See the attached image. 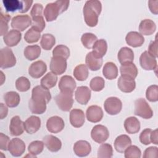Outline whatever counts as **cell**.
<instances>
[{"instance_id":"24","label":"cell","mask_w":158,"mask_h":158,"mask_svg":"<svg viewBox=\"0 0 158 158\" xmlns=\"http://www.w3.org/2000/svg\"><path fill=\"white\" fill-rule=\"evenodd\" d=\"M127 44L133 47L138 48L141 46L144 42V36L137 31H130L125 37Z\"/></svg>"},{"instance_id":"39","label":"cell","mask_w":158,"mask_h":158,"mask_svg":"<svg viewBox=\"0 0 158 158\" xmlns=\"http://www.w3.org/2000/svg\"><path fill=\"white\" fill-rule=\"evenodd\" d=\"M56 44L55 37L49 33L43 34L40 41V45L41 48L46 51L51 49Z\"/></svg>"},{"instance_id":"34","label":"cell","mask_w":158,"mask_h":158,"mask_svg":"<svg viewBox=\"0 0 158 158\" xmlns=\"http://www.w3.org/2000/svg\"><path fill=\"white\" fill-rule=\"evenodd\" d=\"M4 100L9 107H17L20 101V97L18 93L15 91H8L4 95Z\"/></svg>"},{"instance_id":"17","label":"cell","mask_w":158,"mask_h":158,"mask_svg":"<svg viewBox=\"0 0 158 158\" xmlns=\"http://www.w3.org/2000/svg\"><path fill=\"white\" fill-rule=\"evenodd\" d=\"M25 130L24 122L18 115L14 116L10 122L9 132L13 136L21 135Z\"/></svg>"},{"instance_id":"27","label":"cell","mask_w":158,"mask_h":158,"mask_svg":"<svg viewBox=\"0 0 158 158\" xmlns=\"http://www.w3.org/2000/svg\"><path fill=\"white\" fill-rule=\"evenodd\" d=\"M131 144L130 138L127 135L118 136L114 141V148L119 153H123L125 149Z\"/></svg>"},{"instance_id":"51","label":"cell","mask_w":158,"mask_h":158,"mask_svg":"<svg viewBox=\"0 0 158 158\" xmlns=\"http://www.w3.org/2000/svg\"><path fill=\"white\" fill-rule=\"evenodd\" d=\"M152 130L151 128H146L143 130L139 135V141L140 142L144 145H148L151 144L150 135Z\"/></svg>"},{"instance_id":"54","label":"cell","mask_w":158,"mask_h":158,"mask_svg":"<svg viewBox=\"0 0 158 158\" xmlns=\"http://www.w3.org/2000/svg\"><path fill=\"white\" fill-rule=\"evenodd\" d=\"M43 11H44L43 5L40 3H35L30 11L31 17L43 15Z\"/></svg>"},{"instance_id":"2","label":"cell","mask_w":158,"mask_h":158,"mask_svg":"<svg viewBox=\"0 0 158 158\" xmlns=\"http://www.w3.org/2000/svg\"><path fill=\"white\" fill-rule=\"evenodd\" d=\"M51 99V94L49 89L37 85L32 89L31 98L28 103L36 108L46 109V104Z\"/></svg>"},{"instance_id":"28","label":"cell","mask_w":158,"mask_h":158,"mask_svg":"<svg viewBox=\"0 0 158 158\" xmlns=\"http://www.w3.org/2000/svg\"><path fill=\"white\" fill-rule=\"evenodd\" d=\"M124 128L129 134H135L138 133L141 127L140 122L135 117H130L124 121Z\"/></svg>"},{"instance_id":"55","label":"cell","mask_w":158,"mask_h":158,"mask_svg":"<svg viewBox=\"0 0 158 158\" xmlns=\"http://www.w3.org/2000/svg\"><path fill=\"white\" fill-rule=\"evenodd\" d=\"M148 52L154 57H157V40L152 41L149 44Z\"/></svg>"},{"instance_id":"37","label":"cell","mask_w":158,"mask_h":158,"mask_svg":"<svg viewBox=\"0 0 158 158\" xmlns=\"http://www.w3.org/2000/svg\"><path fill=\"white\" fill-rule=\"evenodd\" d=\"M57 79V75L52 72H48L41 79L40 83L43 87L47 89H50L56 86Z\"/></svg>"},{"instance_id":"38","label":"cell","mask_w":158,"mask_h":158,"mask_svg":"<svg viewBox=\"0 0 158 158\" xmlns=\"http://www.w3.org/2000/svg\"><path fill=\"white\" fill-rule=\"evenodd\" d=\"M2 3L6 12H14L18 10L20 12L22 9V0H3Z\"/></svg>"},{"instance_id":"3","label":"cell","mask_w":158,"mask_h":158,"mask_svg":"<svg viewBox=\"0 0 158 158\" xmlns=\"http://www.w3.org/2000/svg\"><path fill=\"white\" fill-rule=\"evenodd\" d=\"M70 1H56L46 4L43 14L47 22H52L55 20L59 15L65 12L69 7Z\"/></svg>"},{"instance_id":"50","label":"cell","mask_w":158,"mask_h":158,"mask_svg":"<svg viewBox=\"0 0 158 158\" xmlns=\"http://www.w3.org/2000/svg\"><path fill=\"white\" fill-rule=\"evenodd\" d=\"M1 15V36H4L6 34H7L9 26H8V22L10 20V15L9 14H6L2 12V11H1L0 13Z\"/></svg>"},{"instance_id":"47","label":"cell","mask_w":158,"mask_h":158,"mask_svg":"<svg viewBox=\"0 0 158 158\" xmlns=\"http://www.w3.org/2000/svg\"><path fill=\"white\" fill-rule=\"evenodd\" d=\"M30 86V82L27 77H20L15 81L16 89L20 92L27 91L29 90Z\"/></svg>"},{"instance_id":"36","label":"cell","mask_w":158,"mask_h":158,"mask_svg":"<svg viewBox=\"0 0 158 158\" xmlns=\"http://www.w3.org/2000/svg\"><path fill=\"white\" fill-rule=\"evenodd\" d=\"M89 75L88 67L83 64L77 65L73 70V76L78 81H85Z\"/></svg>"},{"instance_id":"26","label":"cell","mask_w":158,"mask_h":158,"mask_svg":"<svg viewBox=\"0 0 158 158\" xmlns=\"http://www.w3.org/2000/svg\"><path fill=\"white\" fill-rule=\"evenodd\" d=\"M120 72L122 77H125L134 80L138 74V69L135 64L133 62L121 64Z\"/></svg>"},{"instance_id":"56","label":"cell","mask_w":158,"mask_h":158,"mask_svg":"<svg viewBox=\"0 0 158 158\" xmlns=\"http://www.w3.org/2000/svg\"><path fill=\"white\" fill-rule=\"evenodd\" d=\"M148 6L152 14L155 15L158 14V1H149Z\"/></svg>"},{"instance_id":"22","label":"cell","mask_w":158,"mask_h":158,"mask_svg":"<svg viewBox=\"0 0 158 158\" xmlns=\"http://www.w3.org/2000/svg\"><path fill=\"white\" fill-rule=\"evenodd\" d=\"M24 127L27 133L33 134L40 130L41 119L37 116L31 115L24 122Z\"/></svg>"},{"instance_id":"29","label":"cell","mask_w":158,"mask_h":158,"mask_svg":"<svg viewBox=\"0 0 158 158\" xmlns=\"http://www.w3.org/2000/svg\"><path fill=\"white\" fill-rule=\"evenodd\" d=\"M102 59L95 57L92 52H89L85 58L86 65L92 71H97L99 70L102 65Z\"/></svg>"},{"instance_id":"35","label":"cell","mask_w":158,"mask_h":158,"mask_svg":"<svg viewBox=\"0 0 158 158\" xmlns=\"http://www.w3.org/2000/svg\"><path fill=\"white\" fill-rule=\"evenodd\" d=\"M41 52V49L38 45L27 46L23 51L25 57L28 60H33L38 59Z\"/></svg>"},{"instance_id":"15","label":"cell","mask_w":158,"mask_h":158,"mask_svg":"<svg viewBox=\"0 0 158 158\" xmlns=\"http://www.w3.org/2000/svg\"><path fill=\"white\" fill-rule=\"evenodd\" d=\"M104 114L102 108L97 105H92L88 107L86 112L87 120L92 123H98L100 122Z\"/></svg>"},{"instance_id":"1","label":"cell","mask_w":158,"mask_h":158,"mask_svg":"<svg viewBox=\"0 0 158 158\" xmlns=\"http://www.w3.org/2000/svg\"><path fill=\"white\" fill-rule=\"evenodd\" d=\"M101 10L102 4L99 1L89 0L86 1L83 9V14L85 22L88 26L90 27L96 26Z\"/></svg>"},{"instance_id":"40","label":"cell","mask_w":158,"mask_h":158,"mask_svg":"<svg viewBox=\"0 0 158 158\" xmlns=\"http://www.w3.org/2000/svg\"><path fill=\"white\" fill-rule=\"evenodd\" d=\"M113 156L112 146L109 143L102 144L98 149L97 156L99 158H110Z\"/></svg>"},{"instance_id":"45","label":"cell","mask_w":158,"mask_h":158,"mask_svg":"<svg viewBox=\"0 0 158 158\" xmlns=\"http://www.w3.org/2000/svg\"><path fill=\"white\" fill-rule=\"evenodd\" d=\"M105 86V80L101 77H95L93 78L89 82L90 88L96 92L102 90Z\"/></svg>"},{"instance_id":"57","label":"cell","mask_w":158,"mask_h":158,"mask_svg":"<svg viewBox=\"0 0 158 158\" xmlns=\"http://www.w3.org/2000/svg\"><path fill=\"white\" fill-rule=\"evenodd\" d=\"M22 9L20 13H26L28 11L30 8L31 7V6L33 4V1L30 0H22Z\"/></svg>"},{"instance_id":"30","label":"cell","mask_w":158,"mask_h":158,"mask_svg":"<svg viewBox=\"0 0 158 158\" xmlns=\"http://www.w3.org/2000/svg\"><path fill=\"white\" fill-rule=\"evenodd\" d=\"M156 30L155 22L151 19L143 20L139 25V31L142 35H152Z\"/></svg>"},{"instance_id":"16","label":"cell","mask_w":158,"mask_h":158,"mask_svg":"<svg viewBox=\"0 0 158 158\" xmlns=\"http://www.w3.org/2000/svg\"><path fill=\"white\" fill-rule=\"evenodd\" d=\"M76 82L74 78L70 75L62 76L59 82V88L61 92L73 93L76 88Z\"/></svg>"},{"instance_id":"31","label":"cell","mask_w":158,"mask_h":158,"mask_svg":"<svg viewBox=\"0 0 158 158\" xmlns=\"http://www.w3.org/2000/svg\"><path fill=\"white\" fill-rule=\"evenodd\" d=\"M117 59L121 64L133 62L134 60V52L131 48L122 47L118 52Z\"/></svg>"},{"instance_id":"7","label":"cell","mask_w":158,"mask_h":158,"mask_svg":"<svg viewBox=\"0 0 158 158\" xmlns=\"http://www.w3.org/2000/svg\"><path fill=\"white\" fill-rule=\"evenodd\" d=\"M104 107L108 114L115 115L120 112L122 108V102L117 97H109L105 100Z\"/></svg>"},{"instance_id":"46","label":"cell","mask_w":158,"mask_h":158,"mask_svg":"<svg viewBox=\"0 0 158 158\" xmlns=\"http://www.w3.org/2000/svg\"><path fill=\"white\" fill-rule=\"evenodd\" d=\"M31 26V28L38 31L39 32H42L46 26L43 15H37L32 17Z\"/></svg>"},{"instance_id":"8","label":"cell","mask_w":158,"mask_h":158,"mask_svg":"<svg viewBox=\"0 0 158 158\" xmlns=\"http://www.w3.org/2000/svg\"><path fill=\"white\" fill-rule=\"evenodd\" d=\"M92 139L99 144L104 143L109 136V131L106 127L102 125H96L91 130Z\"/></svg>"},{"instance_id":"33","label":"cell","mask_w":158,"mask_h":158,"mask_svg":"<svg viewBox=\"0 0 158 158\" xmlns=\"http://www.w3.org/2000/svg\"><path fill=\"white\" fill-rule=\"evenodd\" d=\"M102 75L108 80H114L118 76V68L112 62H106L102 69Z\"/></svg>"},{"instance_id":"6","label":"cell","mask_w":158,"mask_h":158,"mask_svg":"<svg viewBox=\"0 0 158 158\" xmlns=\"http://www.w3.org/2000/svg\"><path fill=\"white\" fill-rule=\"evenodd\" d=\"M17 60L12 49L4 47L0 51V67L1 69L10 68L16 64Z\"/></svg>"},{"instance_id":"42","label":"cell","mask_w":158,"mask_h":158,"mask_svg":"<svg viewBox=\"0 0 158 158\" xmlns=\"http://www.w3.org/2000/svg\"><path fill=\"white\" fill-rule=\"evenodd\" d=\"M44 143L43 141L36 140L30 143L28 146V151L30 154L36 156L42 152L44 149Z\"/></svg>"},{"instance_id":"48","label":"cell","mask_w":158,"mask_h":158,"mask_svg":"<svg viewBox=\"0 0 158 158\" xmlns=\"http://www.w3.org/2000/svg\"><path fill=\"white\" fill-rule=\"evenodd\" d=\"M125 158H139L141 156L140 149L135 145H130L124 151Z\"/></svg>"},{"instance_id":"12","label":"cell","mask_w":158,"mask_h":158,"mask_svg":"<svg viewBox=\"0 0 158 158\" xmlns=\"http://www.w3.org/2000/svg\"><path fill=\"white\" fill-rule=\"evenodd\" d=\"M8 151L14 157L21 156L25 151V144L19 138L12 139L9 144Z\"/></svg>"},{"instance_id":"58","label":"cell","mask_w":158,"mask_h":158,"mask_svg":"<svg viewBox=\"0 0 158 158\" xmlns=\"http://www.w3.org/2000/svg\"><path fill=\"white\" fill-rule=\"evenodd\" d=\"M158 131L157 129H156L154 130H152L150 135V139L151 143H152L154 144H158Z\"/></svg>"},{"instance_id":"52","label":"cell","mask_w":158,"mask_h":158,"mask_svg":"<svg viewBox=\"0 0 158 158\" xmlns=\"http://www.w3.org/2000/svg\"><path fill=\"white\" fill-rule=\"evenodd\" d=\"M158 156V148L156 146H151L146 148L143 154L144 158L154 157L156 158Z\"/></svg>"},{"instance_id":"19","label":"cell","mask_w":158,"mask_h":158,"mask_svg":"<svg viewBox=\"0 0 158 158\" xmlns=\"http://www.w3.org/2000/svg\"><path fill=\"white\" fill-rule=\"evenodd\" d=\"M85 121L84 112L80 109H73L70 112V122L75 128L82 127Z\"/></svg>"},{"instance_id":"44","label":"cell","mask_w":158,"mask_h":158,"mask_svg":"<svg viewBox=\"0 0 158 158\" xmlns=\"http://www.w3.org/2000/svg\"><path fill=\"white\" fill-rule=\"evenodd\" d=\"M52 56H58L67 59L70 56L69 48L63 44L56 46L52 51Z\"/></svg>"},{"instance_id":"43","label":"cell","mask_w":158,"mask_h":158,"mask_svg":"<svg viewBox=\"0 0 158 158\" xmlns=\"http://www.w3.org/2000/svg\"><path fill=\"white\" fill-rule=\"evenodd\" d=\"M40 37H41L40 32H39L38 31L31 27L25 33L24 35V40L27 43L31 44V43H35L38 42Z\"/></svg>"},{"instance_id":"41","label":"cell","mask_w":158,"mask_h":158,"mask_svg":"<svg viewBox=\"0 0 158 158\" xmlns=\"http://www.w3.org/2000/svg\"><path fill=\"white\" fill-rule=\"evenodd\" d=\"M98 40L97 36L92 33H85L81 37V41L83 46L88 49L93 48L95 42Z\"/></svg>"},{"instance_id":"9","label":"cell","mask_w":158,"mask_h":158,"mask_svg":"<svg viewBox=\"0 0 158 158\" xmlns=\"http://www.w3.org/2000/svg\"><path fill=\"white\" fill-rule=\"evenodd\" d=\"M11 27L14 30L23 31L31 25V19L28 15H17L11 20Z\"/></svg>"},{"instance_id":"18","label":"cell","mask_w":158,"mask_h":158,"mask_svg":"<svg viewBox=\"0 0 158 158\" xmlns=\"http://www.w3.org/2000/svg\"><path fill=\"white\" fill-rule=\"evenodd\" d=\"M91 89L86 86H78L75 93L76 101L81 105H86L91 98Z\"/></svg>"},{"instance_id":"53","label":"cell","mask_w":158,"mask_h":158,"mask_svg":"<svg viewBox=\"0 0 158 158\" xmlns=\"http://www.w3.org/2000/svg\"><path fill=\"white\" fill-rule=\"evenodd\" d=\"M10 139L8 136L4 135L2 133H0V149L2 151L8 150V146L10 142Z\"/></svg>"},{"instance_id":"59","label":"cell","mask_w":158,"mask_h":158,"mask_svg":"<svg viewBox=\"0 0 158 158\" xmlns=\"http://www.w3.org/2000/svg\"><path fill=\"white\" fill-rule=\"evenodd\" d=\"M0 114H1V119H3L7 117L8 113V109L3 103H1L0 105Z\"/></svg>"},{"instance_id":"5","label":"cell","mask_w":158,"mask_h":158,"mask_svg":"<svg viewBox=\"0 0 158 158\" xmlns=\"http://www.w3.org/2000/svg\"><path fill=\"white\" fill-rule=\"evenodd\" d=\"M55 101L61 110L69 112L73 104V93L60 91V93L56 96Z\"/></svg>"},{"instance_id":"10","label":"cell","mask_w":158,"mask_h":158,"mask_svg":"<svg viewBox=\"0 0 158 158\" xmlns=\"http://www.w3.org/2000/svg\"><path fill=\"white\" fill-rule=\"evenodd\" d=\"M67 59L58 56H52L50 61L49 68L51 72L59 75L63 74L67 69Z\"/></svg>"},{"instance_id":"21","label":"cell","mask_w":158,"mask_h":158,"mask_svg":"<svg viewBox=\"0 0 158 158\" xmlns=\"http://www.w3.org/2000/svg\"><path fill=\"white\" fill-rule=\"evenodd\" d=\"M74 153L78 157H86L91 151V144L85 140L77 141L73 145Z\"/></svg>"},{"instance_id":"25","label":"cell","mask_w":158,"mask_h":158,"mask_svg":"<svg viewBox=\"0 0 158 158\" xmlns=\"http://www.w3.org/2000/svg\"><path fill=\"white\" fill-rule=\"evenodd\" d=\"M22 39L20 31L16 30H10L3 36L4 43L9 47H14L19 44Z\"/></svg>"},{"instance_id":"4","label":"cell","mask_w":158,"mask_h":158,"mask_svg":"<svg viewBox=\"0 0 158 158\" xmlns=\"http://www.w3.org/2000/svg\"><path fill=\"white\" fill-rule=\"evenodd\" d=\"M134 114L144 119H149L153 116L151 107L144 98H139L135 101Z\"/></svg>"},{"instance_id":"13","label":"cell","mask_w":158,"mask_h":158,"mask_svg":"<svg viewBox=\"0 0 158 158\" xmlns=\"http://www.w3.org/2000/svg\"><path fill=\"white\" fill-rule=\"evenodd\" d=\"M65 127V123L63 119L57 115L49 118L46 122V128L48 131L52 133L60 132Z\"/></svg>"},{"instance_id":"11","label":"cell","mask_w":158,"mask_h":158,"mask_svg":"<svg viewBox=\"0 0 158 158\" xmlns=\"http://www.w3.org/2000/svg\"><path fill=\"white\" fill-rule=\"evenodd\" d=\"M139 64L145 70H154L157 67L156 58L150 54L148 51H144L139 57Z\"/></svg>"},{"instance_id":"14","label":"cell","mask_w":158,"mask_h":158,"mask_svg":"<svg viewBox=\"0 0 158 158\" xmlns=\"http://www.w3.org/2000/svg\"><path fill=\"white\" fill-rule=\"evenodd\" d=\"M47 70V65L43 60H37L33 62L28 68V73L33 78H39Z\"/></svg>"},{"instance_id":"49","label":"cell","mask_w":158,"mask_h":158,"mask_svg":"<svg viewBox=\"0 0 158 158\" xmlns=\"http://www.w3.org/2000/svg\"><path fill=\"white\" fill-rule=\"evenodd\" d=\"M146 97L150 102H157L158 101V86L157 85L149 86L146 89Z\"/></svg>"},{"instance_id":"23","label":"cell","mask_w":158,"mask_h":158,"mask_svg":"<svg viewBox=\"0 0 158 158\" xmlns=\"http://www.w3.org/2000/svg\"><path fill=\"white\" fill-rule=\"evenodd\" d=\"M118 89L123 93H131L136 88V82L134 79L120 76L117 80Z\"/></svg>"},{"instance_id":"20","label":"cell","mask_w":158,"mask_h":158,"mask_svg":"<svg viewBox=\"0 0 158 158\" xmlns=\"http://www.w3.org/2000/svg\"><path fill=\"white\" fill-rule=\"evenodd\" d=\"M43 141L47 149L51 152H56L61 149V141L58 138L52 135H46L43 138Z\"/></svg>"},{"instance_id":"60","label":"cell","mask_w":158,"mask_h":158,"mask_svg":"<svg viewBox=\"0 0 158 158\" xmlns=\"http://www.w3.org/2000/svg\"><path fill=\"white\" fill-rule=\"evenodd\" d=\"M1 85H2V84H3V83H4V80H5V79H6V77H5V76L4 75V73H3V72H2V71H1Z\"/></svg>"},{"instance_id":"32","label":"cell","mask_w":158,"mask_h":158,"mask_svg":"<svg viewBox=\"0 0 158 158\" xmlns=\"http://www.w3.org/2000/svg\"><path fill=\"white\" fill-rule=\"evenodd\" d=\"M91 51L93 55L98 58H102L107 52V44L105 40H98L94 44Z\"/></svg>"}]
</instances>
